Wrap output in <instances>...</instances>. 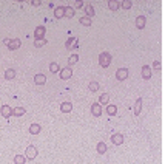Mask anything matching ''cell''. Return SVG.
Listing matches in <instances>:
<instances>
[{"label":"cell","instance_id":"obj_1","mask_svg":"<svg viewBox=\"0 0 165 164\" xmlns=\"http://www.w3.org/2000/svg\"><path fill=\"white\" fill-rule=\"evenodd\" d=\"M110 64H111V54H108V53H100L99 54V65H100V67L107 68Z\"/></svg>","mask_w":165,"mask_h":164},{"label":"cell","instance_id":"obj_2","mask_svg":"<svg viewBox=\"0 0 165 164\" xmlns=\"http://www.w3.org/2000/svg\"><path fill=\"white\" fill-rule=\"evenodd\" d=\"M25 153H26V158H28V160H34V158L37 156V149L34 146H28Z\"/></svg>","mask_w":165,"mask_h":164},{"label":"cell","instance_id":"obj_3","mask_svg":"<svg viewBox=\"0 0 165 164\" xmlns=\"http://www.w3.org/2000/svg\"><path fill=\"white\" fill-rule=\"evenodd\" d=\"M128 78V68H119L116 71V79L117 81H125Z\"/></svg>","mask_w":165,"mask_h":164},{"label":"cell","instance_id":"obj_4","mask_svg":"<svg viewBox=\"0 0 165 164\" xmlns=\"http://www.w3.org/2000/svg\"><path fill=\"white\" fill-rule=\"evenodd\" d=\"M91 113H93V116H100L102 115V105L100 104H97V102L91 104Z\"/></svg>","mask_w":165,"mask_h":164},{"label":"cell","instance_id":"obj_5","mask_svg":"<svg viewBox=\"0 0 165 164\" xmlns=\"http://www.w3.org/2000/svg\"><path fill=\"white\" fill-rule=\"evenodd\" d=\"M71 76H73V70H71V67H67L63 70H60V79H70Z\"/></svg>","mask_w":165,"mask_h":164},{"label":"cell","instance_id":"obj_6","mask_svg":"<svg viewBox=\"0 0 165 164\" xmlns=\"http://www.w3.org/2000/svg\"><path fill=\"white\" fill-rule=\"evenodd\" d=\"M45 33H46V30L43 28V26H37V28H36V31H34V37H36V40H40V39H43Z\"/></svg>","mask_w":165,"mask_h":164},{"label":"cell","instance_id":"obj_7","mask_svg":"<svg viewBox=\"0 0 165 164\" xmlns=\"http://www.w3.org/2000/svg\"><path fill=\"white\" fill-rule=\"evenodd\" d=\"M111 143L114 144V146H120L124 143V136L120 135V133H114L113 136H111Z\"/></svg>","mask_w":165,"mask_h":164},{"label":"cell","instance_id":"obj_8","mask_svg":"<svg viewBox=\"0 0 165 164\" xmlns=\"http://www.w3.org/2000/svg\"><path fill=\"white\" fill-rule=\"evenodd\" d=\"M0 113H2V116L9 118L11 115H13V110H11V107H9V105H3L2 108H0Z\"/></svg>","mask_w":165,"mask_h":164},{"label":"cell","instance_id":"obj_9","mask_svg":"<svg viewBox=\"0 0 165 164\" xmlns=\"http://www.w3.org/2000/svg\"><path fill=\"white\" fill-rule=\"evenodd\" d=\"M145 23H147V20H145L144 16H139V17L136 19V26H137L139 30H144V28H145Z\"/></svg>","mask_w":165,"mask_h":164},{"label":"cell","instance_id":"obj_10","mask_svg":"<svg viewBox=\"0 0 165 164\" xmlns=\"http://www.w3.org/2000/svg\"><path fill=\"white\" fill-rule=\"evenodd\" d=\"M140 110H142V99H140V98H137L136 104H134V115H136V116H139V115H140Z\"/></svg>","mask_w":165,"mask_h":164},{"label":"cell","instance_id":"obj_11","mask_svg":"<svg viewBox=\"0 0 165 164\" xmlns=\"http://www.w3.org/2000/svg\"><path fill=\"white\" fill-rule=\"evenodd\" d=\"M142 78L144 79H150L151 78V68L145 65V67H142Z\"/></svg>","mask_w":165,"mask_h":164},{"label":"cell","instance_id":"obj_12","mask_svg":"<svg viewBox=\"0 0 165 164\" xmlns=\"http://www.w3.org/2000/svg\"><path fill=\"white\" fill-rule=\"evenodd\" d=\"M54 14H56V19L65 17V6H57L56 9H54Z\"/></svg>","mask_w":165,"mask_h":164},{"label":"cell","instance_id":"obj_13","mask_svg":"<svg viewBox=\"0 0 165 164\" xmlns=\"http://www.w3.org/2000/svg\"><path fill=\"white\" fill-rule=\"evenodd\" d=\"M34 82L37 85H43L46 82V78H45V74H36L34 76Z\"/></svg>","mask_w":165,"mask_h":164},{"label":"cell","instance_id":"obj_14","mask_svg":"<svg viewBox=\"0 0 165 164\" xmlns=\"http://www.w3.org/2000/svg\"><path fill=\"white\" fill-rule=\"evenodd\" d=\"M60 110H62L63 113H70L71 110H73V104L71 102H63L62 105H60Z\"/></svg>","mask_w":165,"mask_h":164},{"label":"cell","instance_id":"obj_15","mask_svg":"<svg viewBox=\"0 0 165 164\" xmlns=\"http://www.w3.org/2000/svg\"><path fill=\"white\" fill-rule=\"evenodd\" d=\"M40 129H42V127H40L39 124H31V125H29V133H31V135H39V133H40Z\"/></svg>","mask_w":165,"mask_h":164},{"label":"cell","instance_id":"obj_16","mask_svg":"<svg viewBox=\"0 0 165 164\" xmlns=\"http://www.w3.org/2000/svg\"><path fill=\"white\" fill-rule=\"evenodd\" d=\"M14 78H15V70H13V68L5 70V79L11 81V79H14Z\"/></svg>","mask_w":165,"mask_h":164},{"label":"cell","instance_id":"obj_17","mask_svg":"<svg viewBox=\"0 0 165 164\" xmlns=\"http://www.w3.org/2000/svg\"><path fill=\"white\" fill-rule=\"evenodd\" d=\"M20 47V40L19 39H14V40H11L9 43H8V48H9V50H17V48Z\"/></svg>","mask_w":165,"mask_h":164},{"label":"cell","instance_id":"obj_18","mask_svg":"<svg viewBox=\"0 0 165 164\" xmlns=\"http://www.w3.org/2000/svg\"><path fill=\"white\" fill-rule=\"evenodd\" d=\"M25 112H26V110H25L23 107H15L14 110H13V115H14V116H23Z\"/></svg>","mask_w":165,"mask_h":164},{"label":"cell","instance_id":"obj_19","mask_svg":"<svg viewBox=\"0 0 165 164\" xmlns=\"http://www.w3.org/2000/svg\"><path fill=\"white\" fill-rule=\"evenodd\" d=\"M116 112H117V107L113 105V104H110V105L107 107V113L110 115V116H114V115H116Z\"/></svg>","mask_w":165,"mask_h":164},{"label":"cell","instance_id":"obj_20","mask_svg":"<svg viewBox=\"0 0 165 164\" xmlns=\"http://www.w3.org/2000/svg\"><path fill=\"white\" fill-rule=\"evenodd\" d=\"M105 152H107V144L103 141H100L97 144V153H105Z\"/></svg>","mask_w":165,"mask_h":164},{"label":"cell","instance_id":"obj_21","mask_svg":"<svg viewBox=\"0 0 165 164\" xmlns=\"http://www.w3.org/2000/svg\"><path fill=\"white\" fill-rule=\"evenodd\" d=\"M108 8L111 11L119 9V2H116V0H110V2H108Z\"/></svg>","mask_w":165,"mask_h":164},{"label":"cell","instance_id":"obj_22","mask_svg":"<svg viewBox=\"0 0 165 164\" xmlns=\"http://www.w3.org/2000/svg\"><path fill=\"white\" fill-rule=\"evenodd\" d=\"M110 101V95L108 93H103V95H100V98H99V102L100 104H108Z\"/></svg>","mask_w":165,"mask_h":164},{"label":"cell","instance_id":"obj_23","mask_svg":"<svg viewBox=\"0 0 165 164\" xmlns=\"http://www.w3.org/2000/svg\"><path fill=\"white\" fill-rule=\"evenodd\" d=\"M85 11H86V17H93L94 16V8L91 6V5H88V6H85Z\"/></svg>","mask_w":165,"mask_h":164},{"label":"cell","instance_id":"obj_24","mask_svg":"<svg viewBox=\"0 0 165 164\" xmlns=\"http://www.w3.org/2000/svg\"><path fill=\"white\" fill-rule=\"evenodd\" d=\"M65 16H67V17H74V9L73 8H71V6H67V8H65Z\"/></svg>","mask_w":165,"mask_h":164},{"label":"cell","instance_id":"obj_25","mask_svg":"<svg viewBox=\"0 0 165 164\" xmlns=\"http://www.w3.org/2000/svg\"><path fill=\"white\" fill-rule=\"evenodd\" d=\"M14 163L15 164H23L25 163V156L23 155H15L14 156Z\"/></svg>","mask_w":165,"mask_h":164},{"label":"cell","instance_id":"obj_26","mask_svg":"<svg viewBox=\"0 0 165 164\" xmlns=\"http://www.w3.org/2000/svg\"><path fill=\"white\" fill-rule=\"evenodd\" d=\"M49 71H51V73H57L59 71V65L56 62H51V64H49Z\"/></svg>","mask_w":165,"mask_h":164},{"label":"cell","instance_id":"obj_27","mask_svg":"<svg viewBox=\"0 0 165 164\" xmlns=\"http://www.w3.org/2000/svg\"><path fill=\"white\" fill-rule=\"evenodd\" d=\"M80 23L85 26H91V19L90 17H80Z\"/></svg>","mask_w":165,"mask_h":164},{"label":"cell","instance_id":"obj_28","mask_svg":"<svg viewBox=\"0 0 165 164\" xmlns=\"http://www.w3.org/2000/svg\"><path fill=\"white\" fill-rule=\"evenodd\" d=\"M65 45H67V48H73V47H76L77 45V43H76V37H71V39L65 43Z\"/></svg>","mask_w":165,"mask_h":164},{"label":"cell","instance_id":"obj_29","mask_svg":"<svg viewBox=\"0 0 165 164\" xmlns=\"http://www.w3.org/2000/svg\"><path fill=\"white\" fill-rule=\"evenodd\" d=\"M79 61V56L77 54H73V56H70V59H68V62H70V65H73V64H76Z\"/></svg>","mask_w":165,"mask_h":164},{"label":"cell","instance_id":"obj_30","mask_svg":"<svg viewBox=\"0 0 165 164\" xmlns=\"http://www.w3.org/2000/svg\"><path fill=\"white\" fill-rule=\"evenodd\" d=\"M90 90L91 91H97L99 90V84H97V82H90Z\"/></svg>","mask_w":165,"mask_h":164},{"label":"cell","instance_id":"obj_31","mask_svg":"<svg viewBox=\"0 0 165 164\" xmlns=\"http://www.w3.org/2000/svg\"><path fill=\"white\" fill-rule=\"evenodd\" d=\"M131 5H133V3H131L130 0H124V2H122V8H125V9H130V8H131Z\"/></svg>","mask_w":165,"mask_h":164},{"label":"cell","instance_id":"obj_32","mask_svg":"<svg viewBox=\"0 0 165 164\" xmlns=\"http://www.w3.org/2000/svg\"><path fill=\"white\" fill-rule=\"evenodd\" d=\"M45 43H46V40H45V39H40V40H36V42H34V45H36L37 48H39V47H43Z\"/></svg>","mask_w":165,"mask_h":164},{"label":"cell","instance_id":"obj_33","mask_svg":"<svg viewBox=\"0 0 165 164\" xmlns=\"http://www.w3.org/2000/svg\"><path fill=\"white\" fill-rule=\"evenodd\" d=\"M74 6L76 8H82L84 6V2H74Z\"/></svg>","mask_w":165,"mask_h":164},{"label":"cell","instance_id":"obj_34","mask_svg":"<svg viewBox=\"0 0 165 164\" xmlns=\"http://www.w3.org/2000/svg\"><path fill=\"white\" fill-rule=\"evenodd\" d=\"M153 65H154V68H156V70H161V62H159V61H156Z\"/></svg>","mask_w":165,"mask_h":164},{"label":"cell","instance_id":"obj_35","mask_svg":"<svg viewBox=\"0 0 165 164\" xmlns=\"http://www.w3.org/2000/svg\"><path fill=\"white\" fill-rule=\"evenodd\" d=\"M31 5H34V6H39V5H40V2H39V0H32V2H31Z\"/></svg>","mask_w":165,"mask_h":164},{"label":"cell","instance_id":"obj_36","mask_svg":"<svg viewBox=\"0 0 165 164\" xmlns=\"http://www.w3.org/2000/svg\"><path fill=\"white\" fill-rule=\"evenodd\" d=\"M9 42H11V39H3V43H5V45H8Z\"/></svg>","mask_w":165,"mask_h":164}]
</instances>
